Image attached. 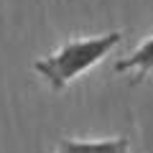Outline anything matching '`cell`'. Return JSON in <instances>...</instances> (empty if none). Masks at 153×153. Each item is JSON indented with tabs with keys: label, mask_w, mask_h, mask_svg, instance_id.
<instances>
[{
	"label": "cell",
	"mask_w": 153,
	"mask_h": 153,
	"mask_svg": "<svg viewBox=\"0 0 153 153\" xmlns=\"http://www.w3.org/2000/svg\"><path fill=\"white\" fill-rule=\"evenodd\" d=\"M54 153H130V140L120 138H100V140H76V138H61Z\"/></svg>",
	"instance_id": "cell-2"
},
{
	"label": "cell",
	"mask_w": 153,
	"mask_h": 153,
	"mask_svg": "<svg viewBox=\"0 0 153 153\" xmlns=\"http://www.w3.org/2000/svg\"><path fill=\"white\" fill-rule=\"evenodd\" d=\"M115 74H125V71H135L133 84H140L148 74L153 71V36H148L133 54H128L125 59H117L112 66Z\"/></svg>",
	"instance_id": "cell-3"
},
{
	"label": "cell",
	"mask_w": 153,
	"mask_h": 153,
	"mask_svg": "<svg viewBox=\"0 0 153 153\" xmlns=\"http://www.w3.org/2000/svg\"><path fill=\"white\" fill-rule=\"evenodd\" d=\"M125 33L123 31H110L102 36H89V38H71L61 44L54 54L33 61V71L44 76L51 92H64L66 84L74 82L76 76L89 71L97 61H102L112 49L123 44Z\"/></svg>",
	"instance_id": "cell-1"
}]
</instances>
